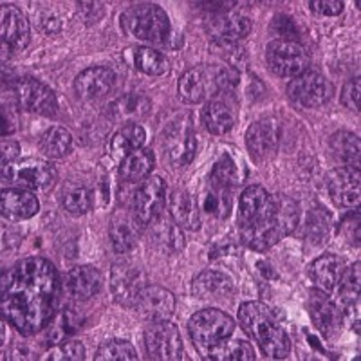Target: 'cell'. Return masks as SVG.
Instances as JSON below:
<instances>
[{"label":"cell","mask_w":361,"mask_h":361,"mask_svg":"<svg viewBox=\"0 0 361 361\" xmlns=\"http://www.w3.org/2000/svg\"><path fill=\"white\" fill-rule=\"evenodd\" d=\"M170 214L179 228L195 231L201 226V214H199L197 201L186 190H176L170 195Z\"/></svg>","instance_id":"29"},{"label":"cell","mask_w":361,"mask_h":361,"mask_svg":"<svg viewBox=\"0 0 361 361\" xmlns=\"http://www.w3.org/2000/svg\"><path fill=\"white\" fill-rule=\"evenodd\" d=\"M147 273L132 260H119L111 271V291L114 300L123 307H134L141 291L147 288Z\"/></svg>","instance_id":"8"},{"label":"cell","mask_w":361,"mask_h":361,"mask_svg":"<svg viewBox=\"0 0 361 361\" xmlns=\"http://www.w3.org/2000/svg\"><path fill=\"white\" fill-rule=\"evenodd\" d=\"M193 295L202 302H231L235 296V283L228 275L221 271H202L201 275L193 279Z\"/></svg>","instance_id":"19"},{"label":"cell","mask_w":361,"mask_h":361,"mask_svg":"<svg viewBox=\"0 0 361 361\" xmlns=\"http://www.w3.org/2000/svg\"><path fill=\"white\" fill-rule=\"evenodd\" d=\"M282 130L276 119L266 118L251 125L246 132V145L255 163H266L279 152Z\"/></svg>","instance_id":"13"},{"label":"cell","mask_w":361,"mask_h":361,"mask_svg":"<svg viewBox=\"0 0 361 361\" xmlns=\"http://www.w3.org/2000/svg\"><path fill=\"white\" fill-rule=\"evenodd\" d=\"M71 147H73V135L63 127H51L40 137L42 152L53 159L66 157L71 152Z\"/></svg>","instance_id":"34"},{"label":"cell","mask_w":361,"mask_h":361,"mask_svg":"<svg viewBox=\"0 0 361 361\" xmlns=\"http://www.w3.org/2000/svg\"><path fill=\"white\" fill-rule=\"evenodd\" d=\"M164 195H166V185L159 176L147 177L134 192L132 197V212L147 226L161 215L164 206Z\"/></svg>","instance_id":"14"},{"label":"cell","mask_w":361,"mask_h":361,"mask_svg":"<svg viewBox=\"0 0 361 361\" xmlns=\"http://www.w3.org/2000/svg\"><path fill=\"white\" fill-rule=\"evenodd\" d=\"M145 347L152 360L172 361L183 357V340L179 329L169 320L150 322L145 331Z\"/></svg>","instance_id":"10"},{"label":"cell","mask_w":361,"mask_h":361,"mask_svg":"<svg viewBox=\"0 0 361 361\" xmlns=\"http://www.w3.org/2000/svg\"><path fill=\"white\" fill-rule=\"evenodd\" d=\"M145 141H147V132L141 125L130 123L125 125L123 128H119L114 134L111 141V150L116 157L128 156L130 152L137 150V148H143Z\"/></svg>","instance_id":"31"},{"label":"cell","mask_w":361,"mask_h":361,"mask_svg":"<svg viewBox=\"0 0 361 361\" xmlns=\"http://www.w3.org/2000/svg\"><path fill=\"white\" fill-rule=\"evenodd\" d=\"M343 2H333V0H327V2H309V9L318 15H325V17H336L343 11Z\"/></svg>","instance_id":"47"},{"label":"cell","mask_w":361,"mask_h":361,"mask_svg":"<svg viewBox=\"0 0 361 361\" xmlns=\"http://www.w3.org/2000/svg\"><path fill=\"white\" fill-rule=\"evenodd\" d=\"M62 282L45 259H25L2 275V314L24 336L44 331L60 305Z\"/></svg>","instance_id":"1"},{"label":"cell","mask_w":361,"mask_h":361,"mask_svg":"<svg viewBox=\"0 0 361 361\" xmlns=\"http://www.w3.org/2000/svg\"><path fill=\"white\" fill-rule=\"evenodd\" d=\"M327 190L336 206L345 209H357L361 199L360 169L340 166L333 170L327 179Z\"/></svg>","instance_id":"16"},{"label":"cell","mask_w":361,"mask_h":361,"mask_svg":"<svg viewBox=\"0 0 361 361\" xmlns=\"http://www.w3.org/2000/svg\"><path fill=\"white\" fill-rule=\"evenodd\" d=\"M238 173H237V164L231 159L228 154L221 157L215 163L214 170L209 173V186L219 190H226V192H233L235 186L238 185Z\"/></svg>","instance_id":"38"},{"label":"cell","mask_w":361,"mask_h":361,"mask_svg":"<svg viewBox=\"0 0 361 361\" xmlns=\"http://www.w3.org/2000/svg\"><path fill=\"white\" fill-rule=\"evenodd\" d=\"M231 193L233 192H226V190L209 186V190L202 192L201 195V209L209 217L226 219L230 215L231 201H233Z\"/></svg>","instance_id":"37"},{"label":"cell","mask_w":361,"mask_h":361,"mask_svg":"<svg viewBox=\"0 0 361 361\" xmlns=\"http://www.w3.org/2000/svg\"><path fill=\"white\" fill-rule=\"evenodd\" d=\"M94 206V192L87 186L73 185L63 192V208L73 215L87 214Z\"/></svg>","instance_id":"40"},{"label":"cell","mask_w":361,"mask_h":361,"mask_svg":"<svg viewBox=\"0 0 361 361\" xmlns=\"http://www.w3.org/2000/svg\"><path fill=\"white\" fill-rule=\"evenodd\" d=\"M121 22L125 31L137 40L161 45L170 38V20L157 4L130 6Z\"/></svg>","instance_id":"4"},{"label":"cell","mask_w":361,"mask_h":361,"mask_svg":"<svg viewBox=\"0 0 361 361\" xmlns=\"http://www.w3.org/2000/svg\"><path fill=\"white\" fill-rule=\"evenodd\" d=\"M134 66L148 76H163L169 73V60L150 47H140L134 54Z\"/></svg>","instance_id":"39"},{"label":"cell","mask_w":361,"mask_h":361,"mask_svg":"<svg viewBox=\"0 0 361 361\" xmlns=\"http://www.w3.org/2000/svg\"><path fill=\"white\" fill-rule=\"evenodd\" d=\"M156 164V156L150 148H137L125 156L119 164V176L128 183H137L148 177Z\"/></svg>","instance_id":"30"},{"label":"cell","mask_w":361,"mask_h":361,"mask_svg":"<svg viewBox=\"0 0 361 361\" xmlns=\"http://www.w3.org/2000/svg\"><path fill=\"white\" fill-rule=\"evenodd\" d=\"M345 271V259L338 255H322L309 266V275L316 289L325 293L336 291Z\"/></svg>","instance_id":"26"},{"label":"cell","mask_w":361,"mask_h":361,"mask_svg":"<svg viewBox=\"0 0 361 361\" xmlns=\"http://www.w3.org/2000/svg\"><path fill=\"white\" fill-rule=\"evenodd\" d=\"M235 251H237L235 244L231 243L230 238H226L224 243H219L212 247V251H209V259H217V257H222V255H230V253L235 255Z\"/></svg>","instance_id":"50"},{"label":"cell","mask_w":361,"mask_h":361,"mask_svg":"<svg viewBox=\"0 0 361 361\" xmlns=\"http://www.w3.org/2000/svg\"><path fill=\"white\" fill-rule=\"evenodd\" d=\"M0 209L8 221H27L38 214L40 202L31 190L6 188L0 193Z\"/></svg>","instance_id":"23"},{"label":"cell","mask_w":361,"mask_h":361,"mask_svg":"<svg viewBox=\"0 0 361 361\" xmlns=\"http://www.w3.org/2000/svg\"><path fill=\"white\" fill-rule=\"evenodd\" d=\"M267 66L276 76L295 78L305 73L309 66V53L296 40H273L266 49Z\"/></svg>","instance_id":"7"},{"label":"cell","mask_w":361,"mask_h":361,"mask_svg":"<svg viewBox=\"0 0 361 361\" xmlns=\"http://www.w3.org/2000/svg\"><path fill=\"white\" fill-rule=\"evenodd\" d=\"M134 309L147 322L170 320L176 311V298L169 289L161 286H147L141 291Z\"/></svg>","instance_id":"18"},{"label":"cell","mask_w":361,"mask_h":361,"mask_svg":"<svg viewBox=\"0 0 361 361\" xmlns=\"http://www.w3.org/2000/svg\"><path fill=\"white\" fill-rule=\"evenodd\" d=\"M255 350L246 340H237V338H224L221 343H217L214 349H209L206 354V360H215V361H238L255 360Z\"/></svg>","instance_id":"32"},{"label":"cell","mask_w":361,"mask_h":361,"mask_svg":"<svg viewBox=\"0 0 361 361\" xmlns=\"http://www.w3.org/2000/svg\"><path fill=\"white\" fill-rule=\"evenodd\" d=\"M116 83L114 71L109 67H90L80 73L74 80L76 94L85 102H96L107 96Z\"/></svg>","instance_id":"21"},{"label":"cell","mask_w":361,"mask_h":361,"mask_svg":"<svg viewBox=\"0 0 361 361\" xmlns=\"http://www.w3.org/2000/svg\"><path fill=\"white\" fill-rule=\"evenodd\" d=\"M78 13L87 24H92L103 17V4L102 2H82L78 4Z\"/></svg>","instance_id":"46"},{"label":"cell","mask_w":361,"mask_h":361,"mask_svg":"<svg viewBox=\"0 0 361 361\" xmlns=\"http://www.w3.org/2000/svg\"><path fill=\"white\" fill-rule=\"evenodd\" d=\"M94 357L98 361H127L137 360V353H135L134 345L128 343V341L111 340L99 347Z\"/></svg>","instance_id":"41"},{"label":"cell","mask_w":361,"mask_h":361,"mask_svg":"<svg viewBox=\"0 0 361 361\" xmlns=\"http://www.w3.org/2000/svg\"><path fill=\"white\" fill-rule=\"evenodd\" d=\"M111 118L116 123H137L152 111V102L140 92H127L111 103Z\"/></svg>","instance_id":"25"},{"label":"cell","mask_w":361,"mask_h":361,"mask_svg":"<svg viewBox=\"0 0 361 361\" xmlns=\"http://www.w3.org/2000/svg\"><path fill=\"white\" fill-rule=\"evenodd\" d=\"M230 98L231 96H224L222 99H212L202 109V121L209 134L222 135L233 128L237 112H235V105L230 102Z\"/></svg>","instance_id":"28"},{"label":"cell","mask_w":361,"mask_h":361,"mask_svg":"<svg viewBox=\"0 0 361 361\" xmlns=\"http://www.w3.org/2000/svg\"><path fill=\"white\" fill-rule=\"evenodd\" d=\"M13 96L17 99L18 107L27 112L53 118L58 112V99L53 89L33 78H24L13 83Z\"/></svg>","instance_id":"11"},{"label":"cell","mask_w":361,"mask_h":361,"mask_svg":"<svg viewBox=\"0 0 361 361\" xmlns=\"http://www.w3.org/2000/svg\"><path fill=\"white\" fill-rule=\"evenodd\" d=\"M343 230H345V237L349 240L350 244L357 246L360 244V214L350 215L349 219H345L343 221Z\"/></svg>","instance_id":"48"},{"label":"cell","mask_w":361,"mask_h":361,"mask_svg":"<svg viewBox=\"0 0 361 361\" xmlns=\"http://www.w3.org/2000/svg\"><path fill=\"white\" fill-rule=\"evenodd\" d=\"M47 357L56 361H82L85 360V347L80 341H60L49 350Z\"/></svg>","instance_id":"44"},{"label":"cell","mask_w":361,"mask_h":361,"mask_svg":"<svg viewBox=\"0 0 361 361\" xmlns=\"http://www.w3.org/2000/svg\"><path fill=\"white\" fill-rule=\"evenodd\" d=\"M206 31L214 38L215 44H235L250 35L251 20L244 17L243 13L222 9L215 11L206 20Z\"/></svg>","instance_id":"15"},{"label":"cell","mask_w":361,"mask_h":361,"mask_svg":"<svg viewBox=\"0 0 361 361\" xmlns=\"http://www.w3.org/2000/svg\"><path fill=\"white\" fill-rule=\"evenodd\" d=\"M206 85H208V80L204 76V71L190 69L180 76L177 90H179V96L183 102L199 103L204 98Z\"/></svg>","instance_id":"36"},{"label":"cell","mask_w":361,"mask_h":361,"mask_svg":"<svg viewBox=\"0 0 361 361\" xmlns=\"http://www.w3.org/2000/svg\"><path fill=\"white\" fill-rule=\"evenodd\" d=\"M360 262L354 266L345 267L341 275L340 283H338V295H340V304L343 305L345 311H353L354 305L360 304Z\"/></svg>","instance_id":"35"},{"label":"cell","mask_w":361,"mask_h":361,"mask_svg":"<svg viewBox=\"0 0 361 361\" xmlns=\"http://www.w3.org/2000/svg\"><path fill=\"white\" fill-rule=\"evenodd\" d=\"M2 179L8 185L31 192H49L58 179L54 164L44 159H20L2 166Z\"/></svg>","instance_id":"6"},{"label":"cell","mask_w":361,"mask_h":361,"mask_svg":"<svg viewBox=\"0 0 361 361\" xmlns=\"http://www.w3.org/2000/svg\"><path fill=\"white\" fill-rule=\"evenodd\" d=\"M288 96L296 105L316 109L333 98V85L324 74L316 71H305L291 80L288 85Z\"/></svg>","instance_id":"9"},{"label":"cell","mask_w":361,"mask_h":361,"mask_svg":"<svg viewBox=\"0 0 361 361\" xmlns=\"http://www.w3.org/2000/svg\"><path fill=\"white\" fill-rule=\"evenodd\" d=\"M329 230H331V217L322 209H314L309 214L307 224H305V233L312 244L327 243Z\"/></svg>","instance_id":"42"},{"label":"cell","mask_w":361,"mask_h":361,"mask_svg":"<svg viewBox=\"0 0 361 361\" xmlns=\"http://www.w3.org/2000/svg\"><path fill=\"white\" fill-rule=\"evenodd\" d=\"M18 152H20V147H18V143H15V141H9V140L2 141V166L13 163V161H17Z\"/></svg>","instance_id":"49"},{"label":"cell","mask_w":361,"mask_h":361,"mask_svg":"<svg viewBox=\"0 0 361 361\" xmlns=\"http://www.w3.org/2000/svg\"><path fill=\"white\" fill-rule=\"evenodd\" d=\"M141 221L134 215V212L119 209L112 215L111 226H109V238L116 253H128L137 246V238L141 235Z\"/></svg>","instance_id":"20"},{"label":"cell","mask_w":361,"mask_h":361,"mask_svg":"<svg viewBox=\"0 0 361 361\" xmlns=\"http://www.w3.org/2000/svg\"><path fill=\"white\" fill-rule=\"evenodd\" d=\"M103 279L92 266H78L66 275V291L71 298L85 302L102 291Z\"/></svg>","instance_id":"24"},{"label":"cell","mask_w":361,"mask_h":361,"mask_svg":"<svg viewBox=\"0 0 361 361\" xmlns=\"http://www.w3.org/2000/svg\"><path fill=\"white\" fill-rule=\"evenodd\" d=\"M360 94H361V82L360 78H350L349 82L343 85V90H341V103L349 111L360 112Z\"/></svg>","instance_id":"45"},{"label":"cell","mask_w":361,"mask_h":361,"mask_svg":"<svg viewBox=\"0 0 361 361\" xmlns=\"http://www.w3.org/2000/svg\"><path fill=\"white\" fill-rule=\"evenodd\" d=\"M309 312L311 320L320 331L324 338H334L341 333V324H343V314L340 307L334 304V300L329 296V293L312 289L309 295Z\"/></svg>","instance_id":"17"},{"label":"cell","mask_w":361,"mask_h":361,"mask_svg":"<svg viewBox=\"0 0 361 361\" xmlns=\"http://www.w3.org/2000/svg\"><path fill=\"white\" fill-rule=\"evenodd\" d=\"M0 35L2 45L13 51H22L29 44V24L24 13L11 4H2L0 9Z\"/></svg>","instance_id":"22"},{"label":"cell","mask_w":361,"mask_h":361,"mask_svg":"<svg viewBox=\"0 0 361 361\" xmlns=\"http://www.w3.org/2000/svg\"><path fill=\"white\" fill-rule=\"evenodd\" d=\"M150 244L163 255H177L185 250V237L176 222L159 215L150 222Z\"/></svg>","instance_id":"27"},{"label":"cell","mask_w":361,"mask_h":361,"mask_svg":"<svg viewBox=\"0 0 361 361\" xmlns=\"http://www.w3.org/2000/svg\"><path fill=\"white\" fill-rule=\"evenodd\" d=\"M164 154L176 169H185L195 159L197 154V135L190 121H173L164 134Z\"/></svg>","instance_id":"12"},{"label":"cell","mask_w":361,"mask_h":361,"mask_svg":"<svg viewBox=\"0 0 361 361\" xmlns=\"http://www.w3.org/2000/svg\"><path fill=\"white\" fill-rule=\"evenodd\" d=\"M331 150L343 166L360 169V140L353 132L340 130L331 137Z\"/></svg>","instance_id":"33"},{"label":"cell","mask_w":361,"mask_h":361,"mask_svg":"<svg viewBox=\"0 0 361 361\" xmlns=\"http://www.w3.org/2000/svg\"><path fill=\"white\" fill-rule=\"evenodd\" d=\"M212 82H214L215 92L222 96H231L237 90L238 82H240V74L235 67L221 66L212 74Z\"/></svg>","instance_id":"43"},{"label":"cell","mask_w":361,"mask_h":361,"mask_svg":"<svg viewBox=\"0 0 361 361\" xmlns=\"http://www.w3.org/2000/svg\"><path fill=\"white\" fill-rule=\"evenodd\" d=\"M235 327L237 325L233 318L219 309H202L188 322L190 338L202 357H206L208 350L214 349L224 338L233 336Z\"/></svg>","instance_id":"5"},{"label":"cell","mask_w":361,"mask_h":361,"mask_svg":"<svg viewBox=\"0 0 361 361\" xmlns=\"http://www.w3.org/2000/svg\"><path fill=\"white\" fill-rule=\"evenodd\" d=\"M238 320L247 336L259 343L267 357L273 360L288 357L291 341L275 309L267 307L262 302H246L238 309Z\"/></svg>","instance_id":"3"},{"label":"cell","mask_w":361,"mask_h":361,"mask_svg":"<svg viewBox=\"0 0 361 361\" xmlns=\"http://www.w3.org/2000/svg\"><path fill=\"white\" fill-rule=\"evenodd\" d=\"M300 212L291 197L271 195L262 186H250L238 201L237 228L240 240L255 251H267L296 230Z\"/></svg>","instance_id":"2"}]
</instances>
